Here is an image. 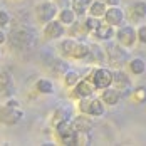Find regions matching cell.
Returning <instances> with one entry per match:
<instances>
[{
    "label": "cell",
    "mask_w": 146,
    "mask_h": 146,
    "mask_svg": "<svg viewBox=\"0 0 146 146\" xmlns=\"http://www.w3.org/2000/svg\"><path fill=\"white\" fill-rule=\"evenodd\" d=\"M131 12L136 19H145L146 17V2L145 0H138L131 5Z\"/></svg>",
    "instance_id": "cell-19"
},
{
    "label": "cell",
    "mask_w": 146,
    "mask_h": 146,
    "mask_svg": "<svg viewBox=\"0 0 146 146\" xmlns=\"http://www.w3.org/2000/svg\"><path fill=\"white\" fill-rule=\"evenodd\" d=\"M34 32H30L29 29H17V30H12V45L15 47H30L34 44Z\"/></svg>",
    "instance_id": "cell-5"
},
{
    "label": "cell",
    "mask_w": 146,
    "mask_h": 146,
    "mask_svg": "<svg viewBox=\"0 0 146 146\" xmlns=\"http://www.w3.org/2000/svg\"><path fill=\"white\" fill-rule=\"evenodd\" d=\"M102 2H104V0H102Z\"/></svg>",
    "instance_id": "cell-34"
},
{
    "label": "cell",
    "mask_w": 146,
    "mask_h": 146,
    "mask_svg": "<svg viewBox=\"0 0 146 146\" xmlns=\"http://www.w3.org/2000/svg\"><path fill=\"white\" fill-rule=\"evenodd\" d=\"M89 56V45H86L84 42H77L74 44V49L71 52V57L74 59H86Z\"/></svg>",
    "instance_id": "cell-16"
},
{
    "label": "cell",
    "mask_w": 146,
    "mask_h": 146,
    "mask_svg": "<svg viewBox=\"0 0 146 146\" xmlns=\"http://www.w3.org/2000/svg\"><path fill=\"white\" fill-rule=\"evenodd\" d=\"M92 84L96 89H104V88H109L113 84V72L106 67H99L92 72V77H91Z\"/></svg>",
    "instance_id": "cell-4"
},
{
    "label": "cell",
    "mask_w": 146,
    "mask_h": 146,
    "mask_svg": "<svg viewBox=\"0 0 146 146\" xmlns=\"http://www.w3.org/2000/svg\"><path fill=\"white\" fill-rule=\"evenodd\" d=\"M94 35L99 39V40H111L113 37H114V29H113V25H109V24H99L96 29H94Z\"/></svg>",
    "instance_id": "cell-14"
},
{
    "label": "cell",
    "mask_w": 146,
    "mask_h": 146,
    "mask_svg": "<svg viewBox=\"0 0 146 146\" xmlns=\"http://www.w3.org/2000/svg\"><path fill=\"white\" fill-rule=\"evenodd\" d=\"M94 89L96 88H94L92 81H89V79L77 81L76 86H74V96H77V98H89V96H92Z\"/></svg>",
    "instance_id": "cell-9"
},
{
    "label": "cell",
    "mask_w": 146,
    "mask_h": 146,
    "mask_svg": "<svg viewBox=\"0 0 146 146\" xmlns=\"http://www.w3.org/2000/svg\"><path fill=\"white\" fill-rule=\"evenodd\" d=\"M131 98H133V101L136 102V104H145L146 102V88L145 86L136 88L134 91H133Z\"/></svg>",
    "instance_id": "cell-21"
},
{
    "label": "cell",
    "mask_w": 146,
    "mask_h": 146,
    "mask_svg": "<svg viewBox=\"0 0 146 146\" xmlns=\"http://www.w3.org/2000/svg\"><path fill=\"white\" fill-rule=\"evenodd\" d=\"M89 12L92 17H102L106 12V3L102 0H96V2H91L89 5Z\"/></svg>",
    "instance_id": "cell-18"
},
{
    "label": "cell",
    "mask_w": 146,
    "mask_h": 146,
    "mask_svg": "<svg viewBox=\"0 0 146 146\" xmlns=\"http://www.w3.org/2000/svg\"><path fill=\"white\" fill-rule=\"evenodd\" d=\"M129 69H131V72L134 76H139V74H143L146 71V62L145 59L141 57H134L129 60Z\"/></svg>",
    "instance_id": "cell-17"
},
{
    "label": "cell",
    "mask_w": 146,
    "mask_h": 146,
    "mask_svg": "<svg viewBox=\"0 0 146 146\" xmlns=\"http://www.w3.org/2000/svg\"><path fill=\"white\" fill-rule=\"evenodd\" d=\"M104 20H106V24H109V25H113V27L121 25V24L124 22V12H123L117 5H113L111 9H106V12H104Z\"/></svg>",
    "instance_id": "cell-7"
},
{
    "label": "cell",
    "mask_w": 146,
    "mask_h": 146,
    "mask_svg": "<svg viewBox=\"0 0 146 146\" xmlns=\"http://www.w3.org/2000/svg\"><path fill=\"white\" fill-rule=\"evenodd\" d=\"M57 14V7H56V3H50V2H44V3H40L39 7H37V17H39V20H42V22H49V20H52L54 17Z\"/></svg>",
    "instance_id": "cell-8"
},
{
    "label": "cell",
    "mask_w": 146,
    "mask_h": 146,
    "mask_svg": "<svg viewBox=\"0 0 146 146\" xmlns=\"http://www.w3.org/2000/svg\"><path fill=\"white\" fill-rule=\"evenodd\" d=\"M117 39V42L121 47H133L138 40V35H136V29L133 25H123L121 29L117 30V34H114Z\"/></svg>",
    "instance_id": "cell-3"
},
{
    "label": "cell",
    "mask_w": 146,
    "mask_h": 146,
    "mask_svg": "<svg viewBox=\"0 0 146 146\" xmlns=\"http://www.w3.org/2000/svg\"><path fill=\"white\" fill-rule=\"evenodd\" d=\"M99 24H101V22L98 20V17H92V15H91V17H88V19H86V22H84L86 29H88V30H92V32H94V29H96Z\"/></svg>",
    "instance_id": "cell-26"
},
{
    "label": "cell",
    "mask_w": 146,
    "mask_h": 146,
    "mask_svg": "<svg viewBox=\"0 0 146 146\" xmlns=\"http://www.w3.org/2000/svg\"><path fill=\"white\" fill-rule=\"evenodd\" d=\"M37 89H39L40 92H44V94H50V92L54 91V86L50 84V81L42 79V81H39V82H37Z\"/></svg>",
    "instance_id": "cell-25"
},
{
    "label": "cell",
    "mask_w": 146,
    "mask_h": 146,
    "mask_svg": "<svg viewBox=\"0 0 146 146\" xmlns=\"http://www.w3.org/2000/svg\"><path fill=\"white\" fill-rule=\"evenodd\" d=\"M3 42H5V34L0 30V44H3Z\"/></svg>",
    "instance_id": "cell-33"
},
{
    "label": "cell",
    "mask_w": 146,
    "mask_h": 146,
    "mask_svg": "<svg viewBox=\"0 0 146 146\" xmlns=\"http://www.w3.org/2000/svg\"><path fill=\"white\" fill-rule=\"evenodd\" d=\"M71 25H72V30H71V34H72V35H77V34L84 35L86 32H89V30L86 29V25H84V24H71Z\"/></svg>",
    "instance_id": "cell-27"
},
{
    "label": "cell",
    "mask_w": 146,
    "mask_h": 146,
    "mask_svg": "<svg viewBox=\"0 0 146 146\" xmlns=\"http://www.w3.org/2000/svg\"><path fill=\"white\" fill-rule=\"evenodd\" d=\"M102 102L104 104H109V106H116L117 102H119V99H121V92L117 91V89L114 88H104V91H102Z\"/></svg>",
    "instance_id": "cell-13"
},
{
    "label": "cell",
    "mask_w": 146,
    "mask_h": 146,
    "mask_svg": "<svg viewBox=\"0 0 146 146\" xmlns=\"http://www.w3.org/2000/svg\"><path fill=\"white\" fill-rule=\"evenodd\" d=\"M89 116H102L104 114V104H102V99H89V109H88Z\"/></svg>",
    "instance_id": "cell-15"
},
{
    "label": "cell",
    "mask_w": 146,
    "mask_h": 146,
    "mask_svg": "<svg viewBox=\"0 0 146 146\" xmlns=\"http://www.w3.org/2000/svg\"><path fill=\"white\" fill-rule=\"evenodd\" d=\"M106 56H108V59L111 60V64H114V66H117V64H123L124 60H126V52L123 50V47L121 45H116V44H108V47H106Z\"/></svg>",
    "instance_id": "cell-6"
},
{
    "label": "cell",
    "mask_w": 146,
    "mask_h": 146,
    "mask_svg": "<svg viewBox=\"0 0 146 146\" xmlns=\"http://www.w3.org/2000/svg\"><path fill=\"white\" fill-rule=\"evenodd\" d=\"M54 117H56V123L62 121V119H69L71 117V108L69 106H60V108H57Z\"/></svg>",
    "instance_id": "cell-22"
},
{
    "label": "cell",
    "mask_w": 146,
    "mask_h": 146,
    "mask_svg": "<svg viewBox=\"0 0 146 146\" xmlns=\"http://www.w3.org/2000/svg\"><path fill=\"white\" fill-rule=\"evenodd\" d=\"M9 24V14L5 10H0V25H7Z\"/></svg>",
    "instance_id": "cell-31"
},
{
    "label": "cell",
    "mask_w": 146,
    "mask_h": 146,
    "mask_svg": "<svg viewBox=\"0 0 146 146\" xmlns=\"http://www.w3.org/2000/svg\"><path fill=\"white\" fill-rule=\"evenodd\" d=\"M45 37L47 39H57L64 34V25L62 22H56V20H49V24L45 25V30H44Z\"/></svg>",
    "instance_id": "cell-12"
},
{
    "label": "cell",
    "mask_w": 146,
    "mask_h": 146,
    "mask_svg": "<svg viewBox=\"0 0 146 146\" xmlns=\"http://www.w3.org/2000/svg\"><path fill=\"white\" fill-rule=\"evenodd\" d=\"M64 81H66L67 86H76V82L79 81V74L76 72V71H66V74H64Z\"/></svg>",
    "instance_id": "cell-24"
},
{
    "label": "cell",
    "mask_w": 146,
    "mask_h": 146,
    "mask_svg": "<svg viewBox=\"0 0 146 146\" xmlns=\"http://www.w3.org/2000/svg\"><path fill=\"white\" fill-rule=\"evenodd\" d=\"M72 126H74V129H76L77 133H89L91 129H92L94 123H92L91 117L81 114V116H77V117L72 119Z\"/></svg>",
    "instance_id": "cell-10"
},
{
    "label": "cell",
    "mask_w": 146,
    "mask_h": 146,
    "mask_svg": "<svg viewBox=\"0 0 146 146\" xmlns=\"http://www.w3.org/2000/svg\"><path fill=\"white\" fill-rule=\"evenodd\" d=\"M9 86H10V77H9V74H2V77H0V92L5 88H9Z\"/></svg>",
    "instance_id": "cell-28"
},
{
    "label": "cell",
    "mask_w": 146,
    "mask_h": 146,
    "mask_svg": "<svg viewBox=\"0 0 146 146\" xmlns=\"http://www.w3.org/2000/svg\"><path fill=\"white\" fill-rule=\"evenodd\" d=\"M74 20H76L74 10H71V9H64V10L60 12V22H62V24L71 25V24H74Z\"/></svg>",
    "instance_id": "cell-23"
},
{
    "label": "cell",
    "mask_w": 146,
    "mask_h": 146,
    "mask_svg": "<svg viewBox=\"0 0 146 146\" xmlns=\"http://www.w3.org/2000/svg\"><path fill=\"white\" fill-rule=\"evenodd\" d=\"M91 2H92V0H72L74 14H77V15L86 14V10H88L89 5H91Z\"/></svg>",
    "instance_id": "cell-20"
},
{
    "label": "cell",
    "mask_w": 146,
    "mask_h": 146,
    "mask_svg": "<svg viewBox=\"0 0 146 146\" xmlns=\"http://www.w3.org/2000/svg\"><path fill=\"white\" fill-rule=\"evenodd\" d=\"M113 82L117 86L116 89L121 92V96H123V92H124V91H128L129 86H131L129 77L123 72V71H116V72H113Z\"/></svg>",
    "instance_id": "cell-11"
},
{
    "label": "cell",
    "mask_w": 146,
    "mask_h": 146,
    "mask_svg": "<svg viewBox=\"0 0 146 146\" xmlns=\"http://www.w3.org/2000/svg\"><path fill=\"white\" fill-rule=\"evenodd\" d=\"M56 129H57L62 143H66V145H76V133L77 131L74 129L71 119H62V121L56 123Z\"/></svg>",
    "instance_id": "cell-1"
},
{
    "label": "cell",
    "mask_w": 146,
    "mask_h": 146,
    "mask_svg": "<svg viewBox=\"0 0 146 146\" xmlns=\"http://www.w3.org/2000/svg\"><path fill=\"white\" fill-rule=\"evenodd\" d=\"M54 69H56L57 72H66V71H67V64L62 62V60H56V62H54Z\"/></svg>",
    "instance_id": "cell-30"
},
{
    "label": "cell",
    "mask_w": 146,
    "mask_h": 146,
    "mask_svg": "<svg viewBox=\"0 0 146 146\" xmlns=\"http://www.w3.org/2000/svg\"><path fill=\"white\" fill-rule=\"evenodd\" d=\"M22 119V111L17 108V101L7 102L2 109H0V121L7 123V124H15Z\"/></svg>",
    "instance_id": "cell-2"
},
{
    "label": "cell",
    "mask_w": 146,
    "mask_h": 146,
    "mask_svg": "<svg viewBox=\"0 0 146 146\" xmlns=\"http://www.w3.org/2000/svg\"><path fill=\"white\" fill-rule=\"evenodd\" d=\"M136 35H138V40L146 44V25H141L139 29L136 30Z\"/></svg>",
    "instance_id": "cell-29"
},
{
    "label": "cell",
    "mask_w": 146,
    "mask_h": 146,
    "mask_svg": "<svg viewBox=\"0 0 146 146\" xmlns=\"http://www.w3.org/2000/svg\"><path fill=\"white\" fill-rule=\"evenodd\" d=\"M104 2H106L108 5H111V7H113V5H119V2H121V0H104Z\"/></svg>",
    "instance_id": "cell-32"
}]
</instances>
